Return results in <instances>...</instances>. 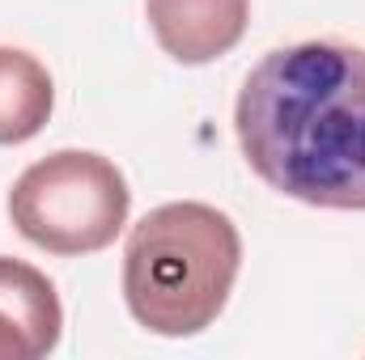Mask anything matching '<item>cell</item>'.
I'll return each instance as SVG.
<instances>
[{
	"label": "cell",
	"mask_w": 365,
	"mask_h": 360,
	"mask_svg": "<svg viewBox=\"0 0 365 360\" xmlns=\"http://www.w3.org/2000/svg\"><path fill=\"white\" fill-rule=\"evenodd\" d=\"M132 212L123 170L90 149H60L26 166L9 191L13 229L60 259L106 250Z\"/></svg>",
	"instance_id": "3957f363"
},
{
	"label": "cell",
	"mask_w": 365,
	"mask_h": 360,
	"mask_svg": "<svg viewBox=\"0 0 365 360\" xmlns=\"http://www.w3.org/2000/svg\"><path fill=\"white\" fill-rule=\"evenodd\" d=\"M234 132L276 195L365 212V47L310 38L268 51L238 90Z\"/></svg>",
	"instance_id": "6da1fadb"
},
{
	"label": "cell",
	"mask_w": 365,
	"mask_h": 360,
	"mask_svg": "<svg viewBox=\"0 0 365 360\" xmlns=\"http://www.w3.org/2000/svg\"><path fill=\"white\" fill-rule=\"evenodd\" d=\"M242 268L238 225L200 199H179L145 212L123 246L128 314L162 339L208 331L230 305Z\"/></svg>",
	"instance_id": "7a4b0ae2"
},
{
	"label": "cell",
	"mask_w": 365,
	"mask_h": 360,
	"mask_svg": "<svg viewBox=\"0 0 365 360\" xmlns=\"http://www.w3.org/2000/svg\"><path fill=\"white\" fill-rule=\"evenodd\" d=\"M64 305L38 268L0 255V360H38L60 348Z\"/></svg>",
	"instance_id": "5b68a950"
},
{
	"label": "cell",
	"mask_w": 365,
	"mask_h": 360,
	"mask_svg": "<svg viewBox=\"0 0 365 360\" xmlns=\"http://www.w3.org/2000/svg\"><path fill=\"white\" fill-rule=\"evenodd\" d=\"M145 17L158 47L175 64L200 68L242 43L251 26V0H145Z\"/></svg>",
	"instance_id": "277c9868"
},
{
	"label": "cell",
	"mask_w": 365,
	"mask_h": 360,
	"mask_svg": "<svg viewBox=\"0 0 365 360\" xmlns=\"http://www.w3.org/2000/svg\"><path fill=\"white\" fill-rule=\"evenodd\" d=\"M56 110L47 64L21 47H0V144L34 140Z\"/></svg>",
	"instance_id": "8992f818"
}]
</instances>
